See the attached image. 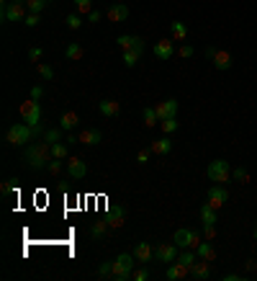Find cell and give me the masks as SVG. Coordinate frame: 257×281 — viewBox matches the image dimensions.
Masks as SVG:
<instances>
[{"mask_svg": "<svg viewBox=\"0 0 257 281\" xmlns=\"http://www.w3.org/2000/svg\"><path fill=\"white\" fill-rule=\"evenodd\" d=\"M23 160H26V165L34 168V170L47 168L49 160H52V144H47V142L29 144V147H26V152H23Z\"/></svg>", "mask_w": 257, "mask_h": 281, "instance_id": "obj_1", "label": "cell"}, {"mask_svg": "<svg viewBox=\"0 0 257 281\" xmlns=\"http://www.w3.org/2000/svg\"><path fill=\"white\" fill-rule=\"evenodd\" d=\"M36 134H39V132H36L34 126H29L26 121H23V124H13L11 129L5 132V142H8V144H16V147H21V144H31Z\"/></svg>", "mask_w": 257, "mask_h": 281, "instance_id": "obj_2", "label": "cell"}, {"mask_svg": "<svg viewBox=\"0 0 257 281\" xmlns=\"http://www.w3.org/2000/svg\"><path fill=\"white\" fill-rule=\"evenodd\" d=\"M18 111H21V116H23V121L29 124V126H34L36 132H44L41 129V106H39V101H34V98H29V101H23L21 103V108H18Z\"/></svg>", "mask_w": 257, "mask_h": 281, "instance_id": "obj_3", "label": "cell"}, {"mask_svg": "<svg viewBox=\"0 0 257 281\" xmlns=\"http://www.w3.org/2000/svg\"><path fill=\"white\" fill-rule=\"evenodd\" d=\"M134 263H136L134 253H121V256L113 261V279H116V281H126V279H131L134 268H136Z\"/></svg>", "mask_w": 257, "mask_h": 281, "instance_id": "obj_4", "label": "cell"}, {"mask_svg": "<svg viewBox=\"0 0 257 281\" xmlns=\"http://www.w3.org/2000/svg\"><path fill=\"white\" fill-rule=\"evenodd\" d=\"M208 181L211 183H229V178H232V165H229L226 160H214V162H208Z\"/></svg>", "mask_w": 257, "mask_h": 281, "instance_id": "obj_5", "label": "cell"}, {"mask_svg": "<svg viewBox=\"0 0 257 281\" xmlns=\"http://www.w3.org/2000/svg\"><path fill=\"white\" fill-rule=\"evenodd\" d=\"M172 242H175L178 248H193V250H196V248L201 245V235H198V232H193V230L180 227L175 235H172Z\"/></svg>", "mask_w": 257, "mask_h": 281, "instance_id": "obj_6", "label": "cell"}, {"mask_svg": "<svg viewBox=\"0 0 257 281\" xmlns=\"http://www.w3.org/2000/svg\"><path fill=\"white\" fill-rule=\"evenodd\" d=\"M26 16H29V11H26L23 3L3 0V21H26Z\"/></svg>", "mask_w": 257, "mask_h": 281, "instance_id": "obj_7", "label": "cell"}, {"mask_svg": "<svg viewBox=\"0 0 257 281\" xmlns=\"http://www.w3.org/2000/svg\"><path fill=\"white\" fill-rule=\"evenodd\" d=\"M180 256V248L175 245V242H165V245H157L154 248V258L160 261V263H172V261H178Z\"/></svg>", "mask_w": 257, "mask_h": 281, "instance_id": "obj_8", "label": "cell"}, {"mask_svg": "<svg viewBox=\"0 0 257 281\" xmlns=\"http://www.w3.org/2000/svg\"><path fill=\"white\" fill-rule=\"evenodd\" d=\"M226 201H229V191H226L221 183H216V186H211V188H208V194H206V204H211L214 209H221Z\"/></svg>", "mask_w": 257, "mask_h": 281, "instance_id": "obj_9", "label": "cell"}, {"mask_svg": "<svg viewBox=\"0 0 257 281\" xmlns=\"http://www.w3.org/2000/svg\"><path fill=\"white\" fill-rule=\"evenodd\" d=\"M118 49H136V52H144V39L142 36H131V34H124V36H118Z\"/></svg>", "mask_w": 257, "mask_h": 281, "instance_id": "obj_10", "label": "cell"}, {"mask_svg": "<svg viewBox=\"0 0 257 281\" xmlns=\"http://www.w3.org/2000/svg\"><path fill=\"white\" fill-rule=\"evenodd\" d=\"M178 101L175 98H167V101H162V103H157L154 106V111H157V116H160V121L162 119H170V116H178Z\"/></svg>", "mask_w": 257, "mask_h": 281, "instance_id": "obj_11", "label": "cell"}, {"mask_svg": "<svg viewBox=\"0 0 257 281\" xmlns=\"http://www.w3.org/2000/svg\"><path fill=\"white\" fill-rule=\"evenodd\" d=\"M106 18H108V21H113V23H124L128 18V8L124 3H113V5H108Z\"/></svg>", "mask_w": 257, "mask_h": 281, "instance_id": "obj_12", "label": "cell"}, {"mask_svg": "<svg viewBox=\"0 0 257 281\" xmlns=\"http://www.w3.org/2000/svg\"><path fill=\"white\" fill-rule=\"evenodd\" d=\"M165 276H167V281H180V279L190 276V268H188V266H183L180 261H172L170 268L165 271Z\"/></svg>", "mask_w": 257, "mask_h": 281, "instance_id": "obj_13", "label": "cell"}, {"mask_svg": "<svg viewBox=\"0 0 257 281\" xmlns=\"http://www.w3.org/2000/svg\"><path fill=\"white\" fill-rule=\"evenodd\" d=\"M100 140H103V134H100V129H82L77 134V142L85 144V147H93V144H100Z\"/></svg>", "mask_w": 257, "mask_h": 281, "instance_id": "obj_14", "label": "cell"}, {"mask_svg": "<svg viewBox=\"0 0 257 281\" xmlns=\"http://www.w3.org/2000/svg\"><path fill=\"white\" fill-rule=\"evenodd\" d=\"M106 222L111 224V230H116V227H124V222H126V206H113V209L108 212Z\"/></svg>", "mask_w": 257, "mask_h": 281, "instance_id": "obj_15", "label": "cell"}, {"mask_svg": "<svg viewBox=\"0 0 257 281\" xmlns=\"http://www.w3.org/2000/svg\"><path fill=\"white\" fill-rule=\"evenodd\" d=\"M134 258L139 261V263L147 266V263H149V261L154 258V248L149 245V242H139V245L134 248Z\"/></svg>", "mask_w": 257, "mask_h": 281, "instance_id": "obj_16", "label": "cell"}, {"mask_svg": "<svg viewBox=\"0 0 257 281\" xmlns=\"http://www.w3.org/2000/svg\"><path fill=\"white\" fill-rule=\"evenodd\" d=\"M67 173H70V178H85V173H88V165L82 162L80 158H70V162H67Z\"/></svg>", "mask_w": 257, "mask_h": 281, "instance_id": "obj_17", "label": "cell"}, {"mask_svg": "<svg viewBox=\"0 0 257 281\" xmlns=\"http://www.w3.org/2000/svg\"><path fill=\"white\" fill-rule=\"evenodd\" d=\"M154 54H157L160 60H170L172 54H175V47H172V39H160L154 44Z\"/></svg>", "mask_w": 257, "mask_h": 281, "instance_id": "obj_18", "label": "cell"}, {"mask_svg": "<svg viewBox=\"0 0 257 281\" xmlns=\"http://www.w3.org/2000/svg\"><path fill=\"white\" fill-rule=\"evenodd\" d=\"M190 276L196 279V281H203L211 276V266H208V261H196V263L190 266Z\"/></svg>", "mask_w": 257, "mask_h": 281, "instance_id": "obj_19", "label": "cell"}, {"mask_svg": "<svg viewBox=\"0 0 257 281\" xmlns=\"http://www.w3.org/2000/svg\"><path fill=\"white\" fill-rule=\"evenodd\" d=\"M214 67L221 70V72L232 70V54H229L226 49H219V52L214 54Z\"/></svg>", "mask_w": 257, "mask_h": 281, "instance_id": "obj_20", "label": "cell"}, {"mask_svg": "<svg viewBox=\"0 0 257 281\" xmlns=\"http://www.w3.org/2000/svg\"><path fill=\"white\" fill-rule=\"evenodd\" d=\"M98 111L111 119V116H118L121 106H118V101H113V98H106V101H100V103H98Z\"/></svg>", "mask_w": 257, "mask_h": 281, "instance_id": "obj_21", "label": "cell"}, {"mask_svg": "<svg viewBox=\"0 0 257 281\" xmlns=\"http://www.w3.org/2000/svg\"><path fill=\"white\" fill-rule=\"evenodd\" d=\"M170 34H172V41H185L188 39V26L183 21H172L170 23Z\"/></svg>", "mask_w": 257, "mask_h": 281, "instance_id": "obj_22", "label": "cell"}, {"mask_svg": "<svg viewBox=\"0 0 257 281\" xmlns=\"http://www.w3.org/2000/svg\"><path fill=\"white\" fill-rule=\"evenodd\" d=\"M196 253H198V258H201V261H208V263H211V261H216V248L211 245L208 240H206V242H201V245L196 248Z\"/></svg>", "mask_w": 257, "mask_h": 281, "instance_id": "obj_23", "label": "cell"}, {"mask_svg": "<svg viewBox=\"0 0 257 281\" xmlns=\"http://www.w3.org/2000/svg\"><path fill=\"white\" fill-rule=\"evenodd\" d=\"M149 150L154 152V155H170V152H172V140L162 137V140H157V142H152Z\"/></svg>", "mask_w": 257, "mask_h": 281, "instance_id": "obj_24", "label": "cell"}, {"mask_svg": "<svg viewBox=\"0 0 257 281\" xmlns=\"http://www.w3.org/2000/svg\"><path fill=\"white\" fill-rule=\"evenodd\" d=\"M77 124H80L77 111H64V114H62V119H59V126H62V129H75Z\"/></svg>", "mask_w": 257, "mask_h": 281, "instance_id": "obj_25", "label": "cell"}, {"mask_svg": "<svg viewBox=\"0 0 257 281\" xmlns=\"http://www.w3.org/2000/svg\"><path fill=\"white\" fill-rule=\"evenodd\" d=\"M216 212L219 209H214L211 204H203V206H201V222H203V224H216V220H219Z\"/></svg>", "mask_w": 257, "mask_h": 281, "instance_id": "obj_26", "label": "cell"}, {"mask_svg": "<svg viewBox=\"0 0 257 281\" xmlns=\"http://www.w3.org/2000/svg\"><path fill=\"white\" fill-rule=\"evenodd\" d=\"M44 142H47V144H57V142H62V126H52V129H44Z\"/></svg>", "mask_w": 257, "mask_h": 281, "instance_id": "obj_27", "label": "cell"}, {"mask_svg": "<svg viewBox=\"0 0 257 281\" xmlns=\"http://www.w3.org/2000/svg\"><path fill=\"white\" fill-rule=\"evenodd\" d=\"M160 124V116H157V111H154V106H147L144 108V126H157Z\"/></svg>", "mask_w": 257, "mask_h": 281, "instance_id": "obj_28", "label": "cell"}, {"mask_svg": "<svg viewBox=\"0 0 257 281\" xmlns=\"http://www.w3.org/2000/svg\"><path fill=\"white\" fill-rule=\"evenodd\" d=\"M139 57H142V52H136V49H124V54H121L126 67H134L136 62H139Z\"/></svg>", "mask_w": 257, "mask_h": 281, "instance_id": "obj_29", "label": "cell"}, {"mask_svg": "<svg viewBox=\"0 0 257 281\" xmlns=\"http://www.w3.org/2000/svg\"><path fill=\"white\" fill-rule=\"evenodd\" d=\"M108 230H111V224H108V222H95L93 227H90V238H103Z\"/></svg>", "mask_w": 257, "mask_h": 281, "instance_id": "obj_30", "label": "cell"}, {"mask_svg": "<svg viewBox=\"0 0 257 281\" xmlns=\"http://www.w3.org/2000/svg\"><path fill=\"white\" fill-rule=\"evenodd\" d=\"M49 0H26V11L29 13H41L44 8H47Z\"/></svg>", "mask_w": 257, "mask_h": 281, "instance_id": "obj_31", "label": "cell"}, {"mask_svg": "<svg viewBox=\"0 0 257 281\" xmlns=\"http://www.w3.org/2000/svg\"><path fill=\"white\" fill-rule=\"evenodd\" d=\"M178 126H180V124H178V116H170V119H162V121H160V129L167 132V134H172Z\"/></svg>", "mask_w": 257, "mask_h": 281, "instance_id": "obj_32", "label": "cell"}, {"mask_svg": "<svg viewBox=\"0 0 257 281\" xmlns=\"http://www.w3.org/2000/svg\"><path fill=\"white\" fill-rule=\"evenodd\" d=\"M64 23H67L70 31H77L80 26H82V18H80V13H70L67 18H64Z\"/></svg>", "mask_w": 257, "mask_h": 281, "instance_id": "obj_33", "label": "cell"}, {"mask_svg": "<svg viewBox=\"0 0 257 281\" xmlns=\"http://www.w3.org/2000/svg\"><path fill=\"white\" fill-rule=\"evenodd\" d=\"M64 54H67V60L77 62V60H82V47H80V44H70V47H67V52H64Z\"/></svg>", "mask_w": 257, "mask_h": 281, "instance_id": "obj_34", "label": "cell"}, {"mask_svg": "<svg viewBox=\"0 0 257 281\" xmlns=\"http://www.w3.org/2000/svg\"><path fill=\"white\" fill-rule=\"evenodd\" d=\"M52 158H59V160L67 158V144H62V142L52 144Z\"/></svg>", "mask_w": 257, "mask_h": 281, "instance_id": "obj_35", "label": "cell"}, {"mask_svg": "<svg viewBox=\"0 0 257 281\" xmlns=\"http://www.w3.org/2000/svg\"><path fill=\"white\" fill-rule=\"evenodd\" d=\"M232 178H234V181H239V183H247V181H250V173H247V168L239 165V168H234V170H232Z\"/></svg>", "mask_w": 257, "mask_h": 281, "instance_id": "obj_36", "label": "cell"}, {"mask_svg": "<svg viewBox=\"0 0 257 281\" xmlns=\"http://www.w3.org/2000/svg\"><path fill=\"white\" fill-rule=\"evenodd\" d=\"M98 276H100V279L113 276V261H106V263H100V268H98Z\"/></svg>", "mask_w": 257, "mask_h": 281, "instance_id": "obj_37", "label": "cell"}, {"mask_svg": "<svg viewBox=\"0 0 257 281\" xmlns=\"http://www.w3.org/2000/svg\"><path fill=\"white\" fill-rule=\"evenodd\" d=\"M47 168H49V173H52V176H59V173H62V168H64V162H62L59 158H52Z\"/></svg>", "mask_w": 257, "mask_h": 281, "instance_id": "obj_38", "label": "cell"}, {"mask_svg": "<svg viewBox=\"0 0 257 281\" xmlns=\"http://www.w3.org/2000/svg\"><path fill=\"white\" fill-rule=\"evenodd\" d=\"M75 5H77V13L82 16V13H90V11H93V0H75Z\"/></svg>", "mask_w": 257, "mask_h": 281, "instance_id": "obj_39", "label": "cell"}, {"mask_svg": "<svg viewBox=\"0 0 257 281\" xmlns=\"http://www.w3.org/2000/svg\"><path fill=\"white\" fill-rule=\"evenodd\" d=\"M16 188H18V178H8L5 183H3V188H0V191H3V194L8 196V194H13Z\"/></svg>", "mask_w": 257, "mask_h": 281, "instance_id": "obj_40", "label": "cell"}, {"mask_svg": "<svg viewBox=\"0 0 257 281\" xmlns=\"http://www.w3.org/2000/svg\"><path fill=\"white\" fill-rule=\"evenodd\" d=\"M39 75H41L44 80H54V70H52L49 65H44V62H39Z\"/></svg>", "mask_w": 257, "mask_h": 281, "instance_id": "obj_41", "label": "cell"}, {"mask_svg": "<svg viewBox=\"0 0 257 281\" xmlns=\"http://www.w3.org/2000/svg\"><path fill=\"white\" fill-rule=\"evenodd\" d=\"M178 54H180V60H190L193 54H196V49H193L190 44H180V52Z\"/></svg>", "mask_w": 257, "mask_h": 281, "instance_id": "obj_42", "label": "cell"}, {"mask_svg": "<svg viewBox=\"0 0 257 281\" xmlns=\"http://www.w3.org/2000/svg\"><path fill=\"white\" fill-rule=\"evenodd\" d=\"M131 279L134 281H147V279H149V268H134Z\"/></svg>", "mask_w": 257, "mask_h": 281, "instance_id": "obj_43", "label": "cell"}, {"mask_svg": "<svg viewBox=\"0 0 257 281\" xmlns=\"http://www.w3.org/2000/svg\"><path fill=\"white\" fill-rule=\"evenodd\" d=\"M39 21H41V13H29L26 16V26H29V29H34V26H39Z\"/></svg>", "mask_w": 257, "mask_h": 281, "instance_id": "obj_44", "label": "cell"}, {"mask_svg": "<svg viewBox=\"0 0 257 281\" xmlns=\"http://www.w3.org/2000/svg\"><path fill=\"white\" fill-rule=\"evenodd\" d=\"M41 57H44V52H41L39 47H31V49H29V60H31V62H39Z\"/></svg>", "mask_w": 257, "mask_h": 281, "instance_id": "obj_45", "label": "cell"}, {"mask_svg": "<svg viewBox=\"0 0 257 281\" xmlns=\"http://www.w3.org/2000/svg\"><path fill=\"white\" fill-rule=\"evenodd\" d=\"M203 235H206V240H214L216 238V224H203Z\"/></svg>", "mask_w": 257, "mask_h": 281, "instance_id": "obj_46", "label": "cell"}, {"mask_svg": "<svg viewBox=\"0 0 257 281\" xmlns=\"http://www.w3.org/2000/svg\"><path fill=\"white\" fill-rule=\"evenodd\" d=\"M149 158H152V150H139V155H136V160H139L142 165H144V162H149Z\"/></svg>", "mask_w": 257, "mask_h": 281, "instance_id": "obj_47", "label": "cell"}, {"mask_svg": "<svg viewBox=\"0 0 257 281\" xmlns=\"http://www.w3.org/2000/svg\"><path fill=\"white\" fill-rule=\"evenodd\" d=\"M41 96H44V88L41 85H34L31 88V98H34V101H41Z\"/></svg>", "mask_w": 257, "mask_h": 281, "instance_id": "obj_48", "label": "cell"}, {"mask_svg": "<svg viewBox=\"0 0 257 281\" xmlns=\"http://www.w3.org/2000/svg\"><path fill=\"white\" fill-rule=\"evenodd\" d=\"M88 21H90V23H98V21H100V11H90V13H88Z\"/></svg>", "mask_w": 257, "mask_h": 281, "instance_id": "obj_49", "label": "cell"}, {"mask_svg": "<svg viewBox=\"0 0 257 281\" xmlns=\"http://www.w3.org/2000/svg\"><path fill=\"white\" fill-rule=\"evenodd\" d=\"M216 52H219L216 47H208V49H206V57H211V60H214V54H216Z\"/></svg>", "mask_w": 257, "mask_h": 281, "instance_id": "obj_50", "label": "cell"}, {"mask_svg": "<svg viewBox=\"0 0 257 281\" xmlns=\"http://www.w3.org/2000/svg\"><path fill=\"white\" fill-rule=\"evenodd\" d=\"M247 271H257V261H247Z\"/></svg>", "mask_w": 257, "mask_h": 281, "instance_id": "obj_51", "label": "cell"}, {"mask_svg": "<svg viewBox=\"0 0 257 281\" xmlns=\"http://www.w3.org/2000/svg\"><path fill=\"white\" fill-rule=\"evenodd\" d=\"M13 3H23V5H26V0H13Z\"/></svg>", "mask_w": 257, "mask_h": 281, "instance_id": "obj_52", "label": "cell"}, {"mask_svg": "<svg viewBox=\"0 0 257 281\" xmlns=\"http://www.w3.org/2000/svg\"><path fill=\"white\" fill-rule=\"evenodd\" d=\"M252 235H255V240H257V227H255V232H252Z\"/></svg>", "mask_w": 257, "mask_h": 281, "instance_id": "obj_53", "label": "cell"}]
</instances>
